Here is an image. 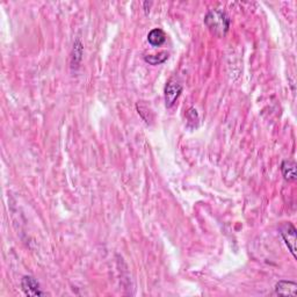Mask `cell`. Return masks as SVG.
<instances>
[{"label":"cell","instance_id":"1","mask_svg":"<svg viewBox=\"0 0 297 297\" xmlns=\"http://www.w3.org/2000/svg\"><path fill=\"white\" fill-rule=\"evenodd\" d=\"M204 24L215 35H225L230 27V19L220 10H211L204 18Z\"/></svg>","mask_w":297,"mask_h":297},{"label":"cell","instance_id":"2","mask_svg":"<svg viewBox=\"0 0 297 297\" xmlns=\"http://www.w3.org/2000/svg\"><path fill=\"white\" fill-rule=\"evenodd\" d=\"M296 228L291 224L290 222L288 223H283L280 226V235L282 237V239L284 240L285 245H287L289 251L292 254V257L297 259L296 255V240H297V236H296Z\"/></svg>","mask_w":297,"mask_h":297},{"label":"cell","instance_id":"3","mask_svg":"<svg viewBox=\"0 0 297 297\" xmlns=\"http://www.w3.org/2000/svg\"><path fill=\"white\" fill-rule=\"evenodd\" d=\"M181 92H183V85L176 78H171L165 86V105L167 108H172Z\"/></svg>","mask_w":297,"mask_h":297},{"label":"cell","instance_id":"4","mask_svg":"<svg viewBox=\"0 0 297 297\" xmlns=\"http://www.w3.org/2000/svg\"><path fill=\"white\" fill-rule=\"evenodd\" d=\"M22 290L27 296H43L44 292L41 290L40 283L34 277L32 276H24L21 280Z\"/></svg>","mask_w":297,"mask_h":297},{"label":"cell","instance_id":"5","mask_svg":"<svg viewBox=\"0 0 297 297\" xmlns=\"http://www.w3.org/2000/svg\"><path fill=\"white\" fill-rule=\"evenodd\" d=\"M275 294L280 296H292L297 295V284L294 281L281 280L275 285Z\"/></svg>","mask_w":297,"mask_h":297},{"label":"cell","instance_id":"6","mask_svg":"<svg viewBox=\"0 0 297 297\" xmlns=\"http://www.w3.org/2000/svg\"><path fill=\"white\" fill-rule=\"evenodd\" d=\"M281 172L282 176H283V178L287 181H295L297 179L295 162L289 161V159H285V161L282 162Z\"/></svg>","mask_w":297,"mask_h":297},{"label":"cell","instance_id":"7","mask_svg":"<svg viewBox=\"0 0 297 297\" xmlns=\"http://www.w3.org/2000/svg\"><path fill=\"white\" fill-rule=\"evenodd\" d=\"M147 41L152 47H161L165 43L166 35L161 28H155L148 33Z\"/></svg>","mask_w":297,"mask_h":297},{"label":"cell","instance_id":"8","mask_svg":"<svg viewBox=\"0 0 297 297\" xmlns=\"http://www.w3.org/2000/svg\"><path fill=\"white\" fill-rule=\"evenodd\" d=\"M81 56H83V44L79 40H77L73 44V51H72V68H78L79 63L81 61Z\"/></svg>","mask_w":297,"mask_h":297},{"label":"cell","instance_id":"9","mask_svg":"<svg viewBox=\"0 0 297 297\" xmlns=\"http://www.w3.org/2000/svg\"><path fill=\"white\" fill-rule=\"evenodd\" d=\"M167 58H169V54H167L166 51H162V53H159L157 55H147L144 57L145 62L151 65L163 64L165 61H167Z\"/></svg>","mask_w":297,"mask_h":297}]
</instances>
